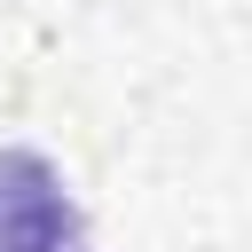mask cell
I'll use <instances>...</instances> for the list:
<instances>
[{"label":"cell","instance_id":"obj_1","mask_svg":"<svg viewBox=\"0 0 252 252\" xmlns=\"http://www.w3.org/2000/svg\"><path fill=\"white\" fill-rule=\"evenodd\" d=\"M0 252H87V213L63 189V173L8 142L0 150Z\"/></svg>","mask_w":252,"mask_h":252}]
</instances>
